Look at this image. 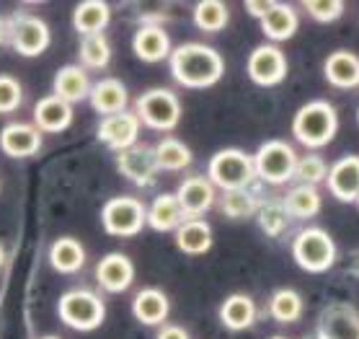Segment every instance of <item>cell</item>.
<instances>
[{"label": "cell", "instance_id": "cell-1", "mask_svg": "<svg viewBox=\"0 0 359 339\" xmlns=\"http://www.w3.org/2000/svg\"><path fill=\"white\" fill-rule=\"evenodd\" d=\"M173 81L184 88H212L225 73V60L215 47L202 41H189L171 52L168 58Z\"/></svg>", "mask_w": 359, "mask_h": 339}, {"label": "cell", "instance_id": "cell-2", "mask_svg": "<svg viewBox=\"0 0 359 339\" xmlns=\"http://www.w3.org/2000/svg\"><path fill=\"white\" fill-rule=\"evenodd\" d=\"M336 133H339V112L331 101H308L305 107L297 109L292 119L294 140L302 142L305 148H326L328 142H334Z\"/></svg>", "mask_w": 359, "mask_h": 339}, {"label": "cell", "instance_id": "cell-3", "mask_svg": "<svg viewBox=\"0 0 359 339\" xmlns=\"http://www.w3.org/2000/svg\"><path fill=\"white\" fill-rule=\"evenodd\" d=\"M207 179L212 182V187H220L222 192L248 190V184L256 179L253 156H248V153L241 148L217 150V153L210 158Z\"/></svg>", "mask_w": 359, "mask_h": 339}, {"label": "cell", "instance_id": "cell-4", "mask_svg": "<svg viewBox=\"0 0 359 339\" xmlns=\"http://www.w3.org/2000/svg\"><path fill=\"white\" fill-rule=\"evenodd\" d=\"M292 259L305 272L323 274L336 265V244L323 228H302L292 241Z\"/></svg>", "mask_w": 359, "mask_h": 339}, {"label": "cell", "instance_id": "cell-5", "mask_svg": "<svg viewBox=\"0 0 359 339\" xmlns=\"http://www.w3.org/2000/svg\"><path fill=\"white\" fill-rule=\"evenodd\" d=\"M135 114L140 124H147L150 130H158V133H168L181 119V99L168 88H150L137 96Z\"/></svg>", "mask_w": 359, "mask_h": 339}, {"label": "cell", "instance_id": "cell-6", "mask_svg": "<svg viewBox=\"0 0 359 339\" xmlns=\"http://www.w3.org/2000/svg\"><path fill=\"white\" fill-rule=\"evenodd\" d=\"M57 314L62 324L75 331H93L107 319V306L90 290H70L57 303Z\"/></svg>", "mask_w": 359, "mask_h": 339}, {"label": "cell", "instance_id": "cell-7", "mask_svg": "<svg viewBox=\"0 0 359 339\" xmlns=\"http://www.w3.org/2000/svg\"><path fill=\"white\" fill-rule=\"evenodd\" d=\"M294 164H297V153L290 142L285 140H269L253 156V171L256 176L266 184H287L294 179Z\"/></svg>", "mask_w": 359, "mask_h": 339}, {"label": "cell", "instance_id": "cell-8", "mask_svg": "<svg viewBox=\"0 0 359 339\" xmlns=\"http://www.w3.org/2000/svg\"><path fill=\"white\" fill-rule=\"evenodd\" d=\"M101 223L109 236L130 239L147 225V207L137 197H111L101 210Z\"/></svg>", "mask_w": 359, "mask_h": 339}, {"label": "cell", "instance_id": "cell-9", "mask_svg": "<svg viewBox=\"0 0 359 339\" xmlns=\"http://www.w3.org/2000/svg\"><path fill=\"white\" fill-rule=\"evenodd\" d=\"M248 78L262 88H271L287 78V55L279 50L277 44H259L256 50L248 55Z\"/></svg>", "mask_w": 359, "mask_h": 339}, {"label": "cell", "instance_id": "cell-10", "mask_svg": "<svg viewBox=\"0 0 359 339\" xmlns=\"http://www.w3.org/2000/svg\"><path fill=\"white\" fill-rule=\"evenodd\" d=\"M8 34H11V41H13L16 52L24 55V58H39L41 52L49 47V39H52L49 26L44 24L41 18H34V16L16 18V21L8 26Z\"/></svg>", "mask_w": 359, "mask_h": 339}, {"label": "cell", "instance_id": "cell-11", "mask_svg": "<svg viewBox=\"0 0 359 339\" xmlns=\"http://www.w3.org/2000/svg\"><path fill=\"white\" fill-rule=\"evenodd\" d=\"M140 138V119L135 112H122L114 117H104L98 124V140L104 142L107 148L122 153L137 145Z\"/></svg>", "mask_w": 359, "mask_h": 339}, {"label": "cell", "instance_id": "cell-12", "mask_svg": "<svg viewBox=\"0 0 359 339\" xmlns=\"http://www.w3.org/2000/svg\"><path fill=\"white\" fill-rule=\"evenodd\" d=\"M181 213L187 220H199L204 213H210L215 205V187L207 176H189L176 192Z\"/></svg>", "mask_w": 359, "mask_h": 339}, {"label": "cell", "instance_id": "cell-13", "mask_svg": "<svg viewBox=\"0 0 359 339\" xmlns=\"http://www.w3.org/2000/svg\"><path fill=\"white\" fill-rule=\"evenodd\" d=\"M135 280V265L122 251H111L96 265V282L107 293H124Z\"/></svg>", "mask_w": 359, "mask_h": 339}, {"label": "cell", "instance_id": "cell-14", "mask_svg": "<svg viewBox=\"0 0 359 339\" xmlns=\"http://www.w3.org/2000/svg\"><path fill=\"white\" fill-rule=\"evenodd\" d=\"M328 192L339 202H357L359 197V156L339 158L326 176Z\"/></svg>", "mask_w": 359, "mask_h": 339}, {"label": "cell", "instance_id": "cell-15", "mask_svg": "<svg viewBox=\"0 0 359 339\" xmlns=\"http://www.w3.org/2000/svg\"><path fill=\"white\" fill-rule=\"evenodd\" d=\"M116 166H119V171H122L124 179H130V182L137 184V187H150L158 176V166H156V158H153V150L142 148V145L122 150V153L116 156Z\"/></svg>", "mask_w": 359, "mask_h": 339}, {"label": "cell", "instance_id": "cell-16", "mask_svg": "<svg viewBox=\"0 0 359 339\" xmlns=\"http://www.w3.org/2000/svg\"><path fill=\"white\" fill-rule=\"evenodd\" d=\"M132 52L137 55L142 62H161V60L171 58V36L165 29L158 24H145L140 26L135 39H132Z\"/></svg>", "mask_w": 359, "mask_h": 339}, {"label": "cell", "instance_id": "cell-17", "mask_svg": "<svg viewBox=\"0 0 359 339\" xmlns=\"http://www.w3.org/2000/svg\"><path fill=\"white\" fill-rule=\"evenodd\" d=\"M132 314L142 326H161L171 314V300L161 288H145L132 300Z\"/></svg>", "mask_w": 359, "mask_h": 339}, {"label": "cell", "instance_id": "cell-18", "mask_svg": "<svg viewBox=\"0 0 359 339\" xmlns=\"http://www.w3.org/2000/svg\"><path fill=\"white\" fill-rule=\"evenodd\" d=\"M90 107L96 109L98 114L104 117H114L127 112V104H130V91L122 81L116 78H107V81H98L96 86H90Z\"/></svg>", "mask_w": 359, "mask_h": 339}, {"label": "cell", "instance_id": "cell-19", "mask_svg": "<svg viewBox=\"0 0 359 339\" xmlns=\"http://www.w3.org/2000/svg\"><path fill=\"white\" fill-rule=\"evenodd\" d=\"M323 75L334 88L351 91L359 86V58L349 50L331 52L323 62Z\"/></svg>", "mask_w": 359, "mask_h": 339}, {"label": "cell", "instance_id": "cell-20", "mask_svg": "<svg viewBox=\"0 0 359 339\" xmlns=\"http://www.w3.org/2000/svg\"><path fill=\"white\" fill-rule=\"evenodd\" d=\"M41 148V133L34 124H8L0 133V150L11 158H29Z\"/></svg>", "mask_w": 359, "mask_h": 339}, {"label": "cell", "instance_id": "cell-21", "mask_svg": "<svg viewBox=\"0 0 359 339\" xmlns=\"http://www.w3.org/2000/svg\"><path fill=\"white\" fill-rule=\"evenodd\" d=\"M34 127L36 130H44V133H62L73 124V107L65 104L62 99H57L55 93L52 96H44V99L36 101L34 107Z\"/></svg>", "mask_w": 359, "mask_h": 339}, {"label": "cell", "instance_id": "cell-22", "mask_svg": "<svg viewBox=\"0 0 359 339\" xmlns=\"http://www.w3.org/2000/svg\"><path fill=\"white\" fill-rule=\"evenodd\" d=\"M262 24L264 36L269 39V44H279V41L292 39L297 29H300V18H297V11L287 3H274V8L266 13V16L259 21Z\"/></svg>", "mask_w": 359, "mask_h": 339}, {"label": "cell", "instance_id": "cell-23", "mask_svg": "<svg viewBox=\"0 0 359 339\" xmlns=\"http://www.w3.org/2000/svg\"><path fill=\"white\" fill-rule=\"evenodd\" d=\"M215 233L212 225L207 220H184V223L176 228V246L179 251L189 254V257H202L212 248Z\"/></svg>", "mask_w": 359, "mask_h": 339}, {"label": "cell", "instance_id": "cell-24", "mask_svg": "<svg viewBox=\"0 0 359 339\" xmlns=\"http://www.w3.org/2000/svg\"><path fill=\"white\" fill-rule=\"evenodd\" d=\"M55 96L73 107L75 101H86L90 96V81L86 67L65 65L55 75Z\"/></svg>", "mask_w": 359, "mask_h": 339}, {"label": "cell", "instance_id": "cell-25", "mask_svg": "<svg viewBox=\"0 0 359 339\" xmlns=\"http://www.w3.org/2000/svg\"><path fill=\"white\" fill-rule=\"evenodd\" d=\"M220 321L230 331H245L251 329L256 321V303L245 293H233L222 300L220 306Z\"/></svg>", "mask_w": 359, "mask_h": 339}, {"label": "cell", "instance_id": "cell-26", "mask_svg": "<svg viewBox=\"0 0 359 339\" xmlns=\"http://www.w3.org/2000/svg\"><path fill=\"white\" fill-rule=\"evenodd\" d=\"M49 265L60 274H75L81 272L86 265V248L78 239L62 236L49 246Z\"/></svg>", "mask_w": 359, "mask_h": 339}, {"label": "cell", "instance_id": "cell-27", "mask_svg": "<svg viewBox=\"0 0 359 339\" xmlns=\"http://www.w3.org/2000/svg\"><path fill=\"white\" fill-rule=\"evenodd\" d=\"M184 220H187V218L181 213L179 199H176V194H171V192L158 194V197L153 199V205L147 207V225L158 233L176 231Z\"/></svg>", "mask_w": 359, "mask_h": 339}, {"label": "cell", "instance_id": "cell-28", "mask_svg": "<svg viewBox=\"0 0 359 339\" xmlns=\"http://www.w3.org/2000/svg\"><path fill=\"white\" fill-rule=\"evenodd\" d=\"M109 18H111V8L104 0H86V3H78L73 13V26L75 32L83 34V36H96V34H104V29L109 26Z\"/></svg>", "mask_w": 359, "mask_h": 339}, {"label": "cell", "instance_id": "cell-29", "mask_svg": "<svg viewBox=\"0 0 359 339\" xmlns=\"http://www.w3.org/2000/svg\"><path fill=\"white\" fill-rule=\"evenodd\" d=\"M320 194L316 187H292V190L287 192L285 199H282V207H285V213L290 218H297V220H311L320 213Z\"/></svg>", "mask_w": 359, "mask_h": 339}, {"label": "cell", "instance_id": "cell-30", "mask_svg": "<svg viewBox=\"0 0 359 339\" xmlns=\"http://www.w3.org/2000/svg\"><path fill=\"white\" fill-rule=\"evenodd\" d=\"M153 158H156L158 171H184L191 166V150L187 142L176 140V138H165L153 148Z\"/></svg>", "mask_w": 359, "mask_h": 339}, {"label": "cell", "instance_id": "cell-31", "mask_svg": "<svg viewBox=\"0 0 359 339\" xmlns=\"http://www.w3.org/2000/svg\"><path fill=\"white\" fill-rule=\"evenodd\" d=\"M230 21V11L222 0H202L194 6V26L204 34L222 32Z\"/></svg>", "mask_w": 359, "mask_h": 339}, {"label": "cell", "instance_id": "cell-32", "mask_svg": "<svg viewBox=\"0 0 359 339\" xmlns=\"http://www.w3.org/2000/svg\"><path fill=\"white\" fill-rule=\"evenodd\" d=\"M269 314L279 324H294L302 316V298L292 288H279L271 293Z\"/></svg>", "mask_w": 359, "mask_h": 339}, {"label": "cell", "instance_id": "cell-33", "mask_svg": "<svg viewBox=\"0 0 359 339\" xmlns=\"http://www.w3.org/2000/svg\"><path fill=\"white\" fill-rule=\"evenodd\" d=\"M81 60L83 65L90 67V70H104L111 60V44L104 34H96V36H83L81 41Z\"/></svg>", "mask_w": 359, "mask_h": 339}, {"label": "cell", "instance_id": "cell-34", "mask_svg": "<svg viewBox=\"0 0 359 339\" xmlns=\"http://www.w3.org/2000/svg\"><path fill=\"white\" fill-rule=\"evenodd\" d=\"M220 210L228 218H251L259 213V202L253 199V194L248 190H233V192H222L220 197Z\"/></svg>", "mask_w": 359, "mask_h": 339}, {"label": "cell", "instance_id": "cell-35", "mask_svg": "<svg viewBox=\"0 0 359 339\" xmlns=\"http://www.w3.org/2000/svg\"><path fill=\"white\" fill-rule=\"evenodd\" d=\"M326 176H328V166L320 156L308 153V156L297 158V164H294V179H300L302 187H316L318 182H326Z\"/></svg>", "mask_w": 359, "mask_h": 339}, {"label": "cell", "instance_id": "cell-36", "mask_svg": "<svg viewBox=\"0 0 359 339\" xmlns=\"http://www.w3.org/2000/svg\"><path fill=\"white\" fill-rule=\"evenodd\" d=\"M256 218H259V225H262V231L266 233V236H282L287 223H290V215L285 213L282 202H266V205H259Z\"/></svg>", "mask_w": 359, "mask_h": 339}, {"label": "cell", "instance_id": "cell-37", "mask_svg": "<svg viewBox=\"0 0 359 339\" xmlns=\"http://www.w3.org/2000/svg\"><path fill=\"white\" fill-rule=\"evenodd\" d=\"M302 8L316 24H334V21H339L344 16L346 6L341 0H305Z\"/></svg>", "mask_w": 359, "mask_h": 339}, {"label": "cell", "instance_id": "cell-38", "mask_svg": "<svg viewBox=\"0 0 359 339\" xmlns=\"http://www.w3.org/2000/svg\"><path fill=\"white\" fill-rule=\"evenodd\" d=\"M21 99H24L21 83L16 78H11V75H0V114L16 112L21 107Z\"/></svg>", "mask_w": 359, "mask_h": 339}, {"label": "cell", "instance_id": "cell-39", "mask_svg": "<svg viewBox=\"0 0 359 339\" xmlns=\"http://www.w3.org/2000/svg\"><path fill=\"white\" fill-rule=\"evenodd\" d=\"M274 3H277V0H269V3H264V0H256V3H253L251 0V3H245V11H248L253 18H259V21H262V18L274 8Z\"/></svg>", "mask_w": 359, "mask_h": 339}, {"label": "cell", "instance_id": "cell-40", "mask_svg": "<svg viewBox=\"0 0 359 339\" xmlns=\"http://www.w3.org/2000/svg\"><path fill=\"white\" fill-rule=\"evenodd\" d=\"M156 339H189V331L184 326H176V324H165Z\"/></svg>", "mask_w": 359, "mask_h": 339}, {"label": "cell", "instance_id": "cell-41", "mask_svg": "<svg viewBox=\"0 0 359 339\" xmlns=\"http://www.w3.org/2000/svg\"><path fill=\"white\" fill-rule=\"evenodd\" d=\"M6 36H8V26H6V21L0 18V44L6 41Z\"/></svg>", "mask_w": 359, "mask_h": 339}, {"label": "cell", "instance_id": "cell-42", "mask_svg": "<svg viewBox=\"0 0 359 339\" xmlns=\"http://www.w3.org/2000/svg\"><path fill=\"white\" fill-rule=\"evenodd\" d=\"M3 262H6V251H3V246H0V267H3Z\"/></svg>", "mask_w": 359, "mask_h": 339}, {"label": "cell", "instance_id": "cell-43", "mask_svg": "<svg viewBox=\"0 0 359 339\" xmlns=\"http://www.w3.org/2000/svg\"><path fill=\"white\" fill-rule=\"evenodd\" d=\"M271 339H290V337H271Z\"/></svg>", "mask_w": 359, "mask_h": 339}, {"label": "cell", "instance_id": "cell-44", "mask_svg": "<svg viewBox=\"0 0 359 339\" xmlns=\"http://www.w3.org/2000/svg\"><path fill=\"white\" fill-rule=\"evenodd\" d=\"M41 339H60V337H41Z\"/></svg>", "mask_w": 359, "mask_h": 339}, {"label": "cell", "instance_id": "cell-45", "mask_svg": "<svg viewBox=\"0 0 359 339\" xmlns=\"http://www.w3.org/2000/svg\"><path fill=\"white\" fill-rule=\"evenodd\" d=\"M357 122H359V109H357Z\"/></svg>", "mask_w": 359, "mask_h": 339}, {"label": "cell", "instance_id": "cell-46", "mask_svg": "<svg viewBox=\"0 0 359 339\" xmlns=\"http://www.w3.org/2000/svg\"><path fill=\"white\" fill-rule=\"evenodd\" d=\"M357 207H359V197H357Z\"/></svg>", "mask_w": 359, "mask_h": 339}, {"label": "cell", "instance_id": "cell-47", "mask_svg": "<svg viewBox=\"0 0 359 339\" xmlns=\"http://www.w3.org/2000/svg\"><path fill=\"white\" fill-rule=\"evenodd\" d=\"M357 339H359V334H357Z\"/></svg>", "mask_w": 359, "mask_h": 339}]
</instances>
